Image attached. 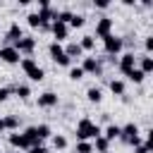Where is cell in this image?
<instances>
[{
  "label": "cell",
  "instance_id": "f35d334b",
  "mask_svg": "<svg viewBox=\"0 0 153 153\" xmlns=\"http://www.w3.org/2000/svg\"><path fill=\"white\" fill-rule=\"evenodd\" d=\"M5 131V122H2V117H0V134Z\"/></svg>",
  "mask_w": 153,
  "mask_h": 153
},
{
  "label": "cell",
  "instance_id": "ab89813d",
  "mask_svg": "<svg viewBox=\"0 0 153 153\" xmlns=\"http://www.w3.org/2000/svg\"><path fill=\"white\" fill-rule=\"evenodd\" d=\"M5 153H19V151H14V148H10V151H5Z\"/></svg>",
  "mask_w": 153,
  "mask_h": 153
},
{
  "label": "cell",
  "instance_id": "ffe728a7",
  "mask_svg": "<svg viewBox=\"0 0 153 153\" xmlns=\"http://www.w3.org/2000/svg\"><path fill=\"white\" fill-rule=\"evenodd\" d=\"M76 43L81 45V50H84V53H91V50H96V38H93V33H86V36H81Z\"/></svg>",
  "mask_w": 153,
  "mask_h": 153
},
{
  "label": "cell",
  "instance_id": "484cf974",
  "mask_svg": "<svg viewBox=\"0 0 153 153\" xmlns=\"http://www.w3.org/2000/svg\"><path fill=\"white\" fill-rule=\"evenodd\" d=\"M86 24V14H81V12H72V19H69V29H81Z\"/></svg>",
  "mask_w": 153,
  "mask_h": 153
},
{
  "label": "cell",
  "instance_id": "1f68e13d",
  "mask_svg": "<svg viewBox=\"0 0 153 153\" xmlns=\"http://www.w3.org/2000/svg\"><path fill=\"white\" fill-rule=\"evenodd\" d=\"M53 62H55L57 67H72V60H69V57H67L65 53H62V55H57V57H55Z\"/></svg>",
  "mask_w": 153,
  "mask_h": 153
},
{
  "label": "cell",
  "instance_id": "7402d4cb",
  "mask_svg": "<svg viewBox=\"0 0 153 153\" xmlns=\"http://www.w3.org/2000/svg\"><path fill=\"white\" fill-rule=\"evenodd\" d=\"M124 76H127V81H131V84H143V81H146V74H143V72H141L139 67L129 69V72H127Z\"/></svg>",
  "mask_w": 153,
  "mask_h": 153
},
{
  "label": "cell",
  "instance_id": "6da1fadb",
  "mask_svg": "<svg viewBox=\"0 0 153 153\" xmlns=\"http://www.w3.org/2000/svg\"><path fill=\"white\" fill-rule=\"evenodd\" d=\"M100 134H103V127H100L98 122H93L91 117H81V120L76 122V127H74L76 141H93V139H98Z\"/></svg>",
  "mask_w": 153,
  "mask_h": 153
},
{
  "label": "cell",
  "instance_id": "277c9868",
  "mask_svg": "<svg viewBox=\"0 0 153 153\" xmlns=\"http://www.w3.org/2000/svg\"><path fill=\"white\" fill-rule=\"evenodd\" d=\"M79 67L84 69V74L103 76V62H100V57H96V55H84V57H81V65H79Z\"/></svg>",
  "mask_w": 153,
  "mask_h": 153
},
{
  "label": "cell",
  "instance_id": "52a82bcc",
  "mask_svg": "<svg viewBox=\"0 0 153 153\" xmlns=\"http://www.w3.org/2000/svg\"><path fill=\"white\" fill-rule=\"evenodd\" d=\"M36 43H38V41H36L33 36H22V38L14 43V48L19 50V55H22V57H29V55H33Z\"/></svg>",
  "mask_w": 153,
  "mask_h": 153
},
{
  "label": "cell",
  "instance_id": "603a6c76",
  "mask_svg": "<svg viewBox=\"0 0 153 153\" xmlns=\"http://www.w3.org/2000/svg\"><path fill=\"white\" fill-rule=\"evenodd\" d=\"M103 136H105V139H108L110 143H112L115 139H120V124H115V122H110V124H108V127L103 129Z\"/></svg>",
  "mask_w": 153,
  "mask_h": 153
},
{
  "label": "cell",
  "instance_id": "7c38bea8",
  "mask_svg": "<svg viewBox=\"0 0 153 153\" xmlns=\"http://www.w3.org/2000/svg\"><path fill=\"white\" fill-rule=\"evenodd\" d=\"M50 33H53V41L62 43V41H67V36H69V26L62 24V22H53V24H50Z\"/></svg>",
  "mask_w": 153,
  "mask_h": 153
},
{
  "label": "cell",
  "instance_id": "8d00e7d4",
  "mask_svg": "<svg viewBox=\"0 0 153 153\" xmlns=\"http://www.w3.org/2000/svg\"><path fill=\"white\" fill-rule=\"evenodd\" d=\"M134 153H151V148L146 143H139V146H134Z\"/></svg>",
  "mask_w": 153,
  "mask_h": 153
},
{
  "label": "cell",
  "instance_id": "4dcf8cb0",
  "mask_svg": "<svg viewBox=\"0 0 153 153\" xmlns=\"http://www.w3.org/2000/svg\"><path fill=\"white\" fill-rule=\"evenodd\" d=\"M26 24H29L31 29H38V26H41V17H38V12H29V14H26Z\"/></svg>",
  "mask_w": 153,
  "mask_h": 153
},
{
  "label": "cell",
  "instance_id": "4316f807",
  "mask_svg": "<svg viewBox=\"0 0 153 153\" xmlns=\"http://www.w3.org/2000/svg\"><path fill=\"white\" fill-rule=\"evenodd\" d=\"M65 53V45L62 43H57V41H50L48 43V55H50V60H55L57 55H62Z\"/></svg>",
  "mask_w": 153,
  "mask_h": 153
},
{
  "label": "cell",
  "instance_id": "83f0119b",
  "mask_svg": "<svg viewBox=\"0 0 153 153\" xmlns=\"http://www.w3.org/2000/svg\"><path fill=\"white\" fill-rule=\"evenodd\" d=\"M19 67H22V72L26 74V72H31L33 67H38V62H36L33 55H29V57H22V60H19Z\"/></svg>",
  "mask_w": 153,
  "mask_h": 153
},
{
  "label": "cell",
  "instance_id": "836d02e7",
  "mask_svg": "<svg viewBox=\"0 0 153 153\" xmlns=\"http://www.w3.org/2000/svg\"><path fill=\"white\" fill-rule=\"evenodd\" d=\"M10 96H14L12 93V86H0V103L10 100Z\"/></svg>",
  "mask_w": 153,
  "mask_h": 153
},
{
  "label": "cell",
  "instance_id": "60d3db41",
  "mask_svg": "<svg viewBox=\"0 0 153 153\" xmlns=\"http://www.w3.org/2000/svg\"><path fill=\"white\" fill-rule=\"evenodd\" d=\"M0 50H2V45H0Z\"/></svg>",
  "mask_w": 153,
  "mask_h": 153
},
{
  "label": "cell",
  "instance_id": "e0dca14e",
  "mask_svg": "<svg viewBox=\"0 0 153 153\" xmlns=\"http://www.w3.org/2000/svg\"><path fill=\"white\" fill-rule=\"evenodd\" d=\"M12 93H14L19 100H29V98H31V86H29V84H14V86H12Z\"/></svg>",
  "mask_w": 153,
  "mask_h": 153
},
{
  "label": "cell",
  "instance_id": "e575fe53",
  "mask_svg": "<svg viewBox=\"0 0 153 153\" xmlns=\"http://www.w3.org/2000/svg\"><path fill=\"white\" fill-rule=\"evenodd\" d=\"M29 153H48V148H45L43 143H38V146H31V148H29Z\"/></svg>",
  "mask_w": 153,
  "mask_h": 153
},
{
  "label": "cell",
  "instance_id": "8fae6325",
  "mask_svg": "<svg viewBox=\"0 0 153 153\" xmlns=\"http://www.w3.org/2000/svg\"><path fill=\"white\" fill-rule=\"evenodd\" d=\"M7 143L14 151H29V141L24 139L22 131H7Z\"/></svg>",
  "mask_w": 153,
  "mask_h": 153
},
{
  "label": "cell",
  "instance_id": "7a4b0ae2",
  "mask_svg": "<svg viewBox=\"0 0 153 153\" xmlns=\"http://www.w3.org/2000/svg\"><path fill=\"white\" fill-rule=\"evenodd\" d=\"M120 141L122 143H127V146H139V143H143L141 141V129H139V124L136 122H127V124H120Z\"/></svg>",
  "mask_w": 153,
  "mask_h": 153
},
{
  "label": "cell",
  "instance_id": "9a60e30c",
  "mask_svg": "<svg viewBox=\"0 0 153 153\" xmlns=\"http://www.w3.org/2000/svg\"><path fill=\"white\" fill-rule=\"evenodd\" d=\"M108 88H110L112 96H127V84H124V79H110V81H108Z\"/></svg>",
  "mask_w": 153,
  "mask_h": 153
},
{
  "label": "cell",
  "instance_id": "f1b7e54d",
  "mask_svg": "<svg viewBox=\"0 0 153 153\" xmlns=\"http://www.w3.org/2000/svg\"><path fill=\"white\" fill-rule=\"evenodd\" d=\"M67 76L72 79V81H81L86 74H84V69L79 67V65H74V67H69V72H67Z\"/></svg>",
  "mask_w": 153,
  "mask_h": 153
},
{
  "label": "cell",
  "instance_id": "ac0fdd59",
  "mask_svg": "<svg viewBox=\"0 0 153 153\" xmlns=\"http://www.w3.org/2000/svg\"><path fill=\"white\" fill-rule=\"evenodd\" d=\"M2 122H5V131H19L22 117H19V115H5Z\"/></svg>",
  "mask_w": 153,
  "mask_h": 153
},
{
  "label": "cell",
  "instance_id": "5bb4252c",
  "mask_svg": "<svg viewBox=\"0 0 153 153\" xmlns=\"http://www.w3.org/2000/svg\"><path fill=\"white\" fill-rule=\"evenodd\" d=\"M65 55H67V57L74 62L76 57H84V50H81V45H79L76 41H69V43L65 45Z\"/></svg>",
  "mask_w": 153,
  "mask_h": 153
},
{
  "label": "cell",
  "instance_id": "d6986e66",
  "mask_svg": "<svg viewBox=\"0 0 153 153\" xmlns=\"http://www.w3.org/2000/svg\"><path fill=\"white\" fill-rule=\"evenodd\" d=\"M91 143H93V153H110V146H112V143H110L103 134H100L98 139H93Z\"/></svg>",
  "mask_w": 153,
  "mask_h": 153
},
{
  "label": "cell",
  "instance_id": "cb8c5ba5",
  "mask_svg": "<svg viewBox=\"0 0 153 153\" xmlns=\"http://www.w3.org/2000/svg\"><path fill=\"white\" fill-rule=\"evenodd\" d=\"M50 143H53L55 151H65V148L69 146V141H67L65 134H53V136H50Z\"/></svg>",
  "mask_w": 153,
  "mask_h": 153
},
{
  "label": "cell",
  "instance_id": "ba28073f",
  "mask_svg": "<svg viewBox=\"0 0 153 153\" xmlns=\"http://www.w3.org/2000/svg\"><path fill=\"white\" fill-rule=\"evenodd\" d=\"M36 105L43 108V110H50V108H57L60 105V96L55 91H43L38 98H36Z\"/></svg>",
  "mask_w": 153,
  "mask_h": 153
},
{
  "label": "cell",
  "instance_id": "d6a6232c",
  "mask_svg": "<svg viewBox=\"0 0 153 153\" xmlns=\"http://www.w3.org/2000/svg\"><path fill=\"white\" fill-rule=\"evenodd\" d=\"M143 53L146 55H151L153 53V36L148 33V36H143Z\"/></svg>",
  "mask_w": 153,
  "mask_h": 153
},
{
  "label": "cell",
  "instance_id": "f546056e",
  "mask_svg": "<svg viewBox=\"0 0 153 153\" xmlns=\"http://www.w3.org/2000/svg\"><path fill=\"white\" fill-rule=\"evenodd\" d=\"M74 153H93V143L91 141H76L74 143Z\"/></svg>",
  "mask_w": 153,
  "mask_h": 153
},
{
  "label": "cell",
  "instance_id": "2e32d148",
  "mask_svg": "<svg viewBox=\"0 0 153 153\" xmlns=\"http://www.w3.org/2000/svg\"><path fill=\"white\" fill-rule=\"evenodd\" d=\"M33 131H36V136H38V141H41V143H43L45 139H50V136H53V127H50V124H45V122L33 124Z\"/></svg>",
  "mask_w": 153,
  "mask_h": 153
},
{
  "label": "cell",
  "instance_id": "74e56055",
  "mask_svg": "<svg viewBox=\"0 0 153 153\" xmlns=\"http://www.w3.org/2000/svg\"><path fill=\"white\" fill-rule=\"evenodd\" d=\"M45 7H50V0H38V10H45Z\"/></svg>",
  "mask_w": 153,
  "mask_h": 153
},
{
  "label": "cell",
  "instance_id": "4fadbf2b",
  "mask_svg": "<svg viewBox=\"0 0 153 153\" xmlns=\"http://www.w3.org/2000/svg\"><path fill=\"white\" fill-rule=\"evenodd\" d=\"M136 67L148 76V74L153 72V57H151V55H146V53H143V55H136Z\"/></svg>",
  "mask_w": 153,
  "mask_h": 153
},
{
  "label": "cell",
  "instance_id": "5b68a950",
  "mask_svg": "<svg viewBox=\"0 0 153 153\" xmlns=\"http://www.w3.org/2000/svg\"><path fill=\"white\" fill-rule=\"evenodd\" d=\"M112 29H115V19H112V17H108V14H100V17L96 19V33H93V38L98 36V38L103 41L105 36H110V33H112Z\"/></svg>",
  "mask_w": 153,
  "mask_h": 153
},
{
  "label": "cell",
  "instance_id": "30bf717a",
  "mask_svg": "<svg viewBox=\"0 0 153 153\" xmlns=\"http://www.w3.org/2000/svg\"><path fill=\"white\" fill-rule=\"evenodd\" d=\"M19 60H22V55H19V50L14 45H2L0 62H5V65H19Z\"/></svg>",
  "mask_w": 153,
  "mask_h": 153
},
{
  "label": "cell",
  "instance_id": "8992f818",
  "mask_svg": "<svg viewBox=\"0 0 153 153\" xmlns=\"http://www.w3.org/2000/svg\"><path fill=\"white\" fill-rule=\"evenodd\" d=\"M134 67H136V53H134V50H124V53L117 55V69H120L122 74H127V72L134 69Z\"/></svg>",
  "mask_w": 153,
  "mask_h": 153
},
{
  "label": "cell",
  "instance_id": "d590c367",
  "mask_svg": "<svg viewBox=\"0 0 153 153\" xmlns=\"http://www.w3.org/2000/svg\"><path fill=\"white\" fill-rule=\"evenodd\" d=\"M93 7H98V10H108V7H110V2H108V0H96V2H93Z\"/></svg>",
  "mask_w": 153,
  "mask_h": 153
},
{
  "label": "cell",
  "instance_id": "3957f363",
  "mask_svg": "<svg viewBox=\"0 0 153 153\" xmlns=\"http://www.w3.org/2000/svg\"><path fill=\"white\" fill-rule=\"evenodd\" d=\"M103 53H105V55H112V57H117L120 53H124L122 36H115V33L105 36V38H103Z\"/></svg>",
  "mask_w": 153,
  "mask_h": 153
},
{
  "label": "cell",
  "instance_id": "d4e9b609",
  "mask_svg": "<svg viewBox=\"0 0 153 153\" xmlns=\"http://www.w3.org/2000/svg\"><path fill=\"white\" fill-rule=\"evenodd\" d=\"M26 76H29V81H33V84H41V81L45 79V69L38 65V67H33L31 72H26Z\"/></svg>",
  "mask_w": 153,
  "mask_h": 153
},
{
  "label": "cell",
  "instance_id": "9c48e42d",
  "mask_svg": "<svg viewBox=\"0 0 153 153\" xmlns=\"http://www.w3.org/2000/svg\"><path fill=\"white\" fill-rule=\"evenodd\" d=\"M24 36V31H22V26H19V22H12L10 26H7V31H5V36H2V45H14L19 38Z\"/></svg>",
  "mask_w": 153,
  "mask_h": 153
},
{
  "label": "cell",
  "instance_id": "44dd1931",
  "mask_svg": "<svg viewBox=\"0 0 153 153\" xmlns=\"http://www.w3.org/2000/svg\"><path fill=\"white\" fill-rule=\"evenodd\" d=\"M86 100L88 103H100L103 100V88L100 86H88L86 88Z\"/></svg>",
  "mask_w": 153,
  "mask_h": 153
}]
</instances>
